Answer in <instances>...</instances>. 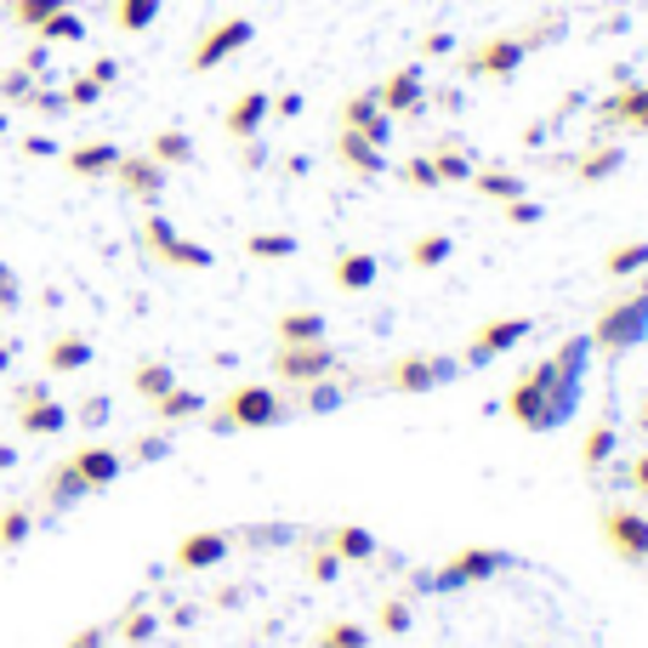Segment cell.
<instances>
[{"label": "cell", "instance_id": "6f0895ef", "mask_svg": "<svg viewBox=\"0 0 648 648\" xmlns=\"http://www.w3.org/2000/svg\"><path fill=\"white\" fill-rule=\"evenodd\" d=\"M273 114H302V97L285 91V97H273Z\"/></svg>", "mask_w": 648, "mask_h": 648}, {"label": "cell", "instance_id": "4316f807", "mask_svg": "<svg viewBox=\"0 0 648 648\" xmlns=\"http://www.w3.org/2000/svg\"><path fill=\"white\" fill-rule=\"evenodd\" d=\"M35 35H40V46H80V40H86V17L74 12V7H63V12L46 17Z\"/></svg>", "mask_w": 648, "mask_h": 648}, {"label": "cell", "instance_id": "ba28073f", "mask_svg": "<svg viewBox=\"0 0 648 648\" xmlns=\"http://www.w3.org/2000/svg\"><path fill=\"white\" fill-rule=\"evenodd\" d=\"M142 251H148V257H160L165 267H188V273H205V267L216 262V257H211V245L183 239L165 216H148V222H142Z\"/></svg>", "mask_w": 648, "mask_h": 648}, {"label": "cell", "instance_id": "c3c4849f", "mask_svg": "<svg viewBox=\"0 0 648 648\" xmlns=\"http://www.w3.org/2000/svg\"><path fill=\"white\" fill-rule=\"evenodd\" d=\"M23 308V290H17V273L0 262V313H17Z\"/></svg>", "mask_w": 648, "mask_h": 648}, {"label": "cell", "instance_id": "8992f818", "mask_svg": "<svg viewBox=\"0 0 648 648\" xmlns=\"http://www.w3.org/2000/svg\"><path fill=\"white\" fill-rule=\"evenodd\" d=\"M529 331H535V319H489V324H478L472 331V341L461 347V370H484V364H495L501 353H512V347H523L529 341Z\"/></svg>", "mask_w": 648, "mask_h": 648}, {"label": "cell", "instance_id": "7dc6e473", "mask_svg": "<svg viewBox=\"0 0 648 648\" xmlns=\"http://www.w3.org/2000/svg\"><path fill=\"white\" fill-rule=\"evenodd\" d=\"M23 109H35V114H63L68 103H63V91H52V86H35V91H29V103H23Z\"/></svg>", "mask_w": 648, "mask_h": 648}, {"label": "cell", "instance_id": "7c38bea8", "mask_svg": "<svg viewBox=\"0 0 648 648\" xmlns=\"http://www.w3.org/2000/svg\"><path fill=\"white\" fill-rule=\"evenodd\" d=\"M523 58H529V46L523 40H512V35H501V40H484L478 52H466V74H489V80H507L512 68H523Z\"/></svg>", "mask_w": 648, "mask_h": 648}, {"label": "cell", "instance_id": "277c9868", "mask_svg": "<svg viewBox=\"0 0 648 648\" xmlns=\"http://www.w3.org/2000/svg\"><path fill=\"white\" fill-rule=\"evenodd\" d=\"M450 382H461V359H450V353H410V359H392L387 370H382V387L387 392H433V387H450Z\"/></svg>", "mask_w": 648, "mask_h": 648}, {"label": "cell", "instance_id": "f6af8a7d", "mask_svg": "<svg viewBox=\"0 0 648 648\" xmlns=\"http://www.w3.org/2000/svg\"><path fill=\"white\" fill-rule=\"evenodd\" d=\"M97 97H103V86H97V80H91V74H80V80H68V91H63V103H68V109H91V103H97Z\"/></svg>", "mask_w": 648, "mask_h": 648}, {"label": "cell", "instance_id": "8fae6325", "mask_svg": "<svg viewBox=\"0 0 648 648\" xmlns=\"http://www.w3.org/2000/svg\"><path fill=\"white\" fill-rule=\"evenodd\" d=\"M251 35H257V29H251L245 17H228V23H216V29L194 46V58H188V63H194L199 74H205V68H216V63H228V58L239 52V46H251Z\"/></svg>", "mask_w": 648, "mask_h": 648}, {"label": "cell", "instance_id": "f546056e", "mask_svg": "<svg viewBox=\"0 0 648 648\" xmlns=\"http://www.w3.org/2000/svg\"><path fill=\"white\" fill-rule=\"evenodd\" d=\"M620 165H626V148H609V142H597L591 154L575 165V177H581V183H603V177H614Z\"/></svg>", "mask_w": 648, "mask_h": 648}, {"label": "cell", "instance_id": "cb8c5ba5", "mask_svg": "<svg viewBox=\"0 0 648 648\" xmlns=\"http://www.w3.org/2000/svg\"><path fill=\"white\" fill-rule=\"evenodd\" d=\"M205 415V398H199L194 387H171L165 398H154V421L160 427H183V421Z\"/></svg>", "mask_w": 648, "mask_h": 648}, {"label": "cell", "instance_id": "836d02e7", "mask_svg": "<svg viewBox=\"0 0 648 648\" xmlns=\"http://www.w3.org/2000/svg\"><path fill=\"white\" fill-rule=\"evenodd\" d=\"M245 257L285 262V257H296V234H251V239H245Z\"/></svg>", "mask_w": 648, "mask_h": 648}, {"label": "cell", "instance_id": "11a10c76", "mask_svg": "<svg viewBox=\"0 0 648 648\" xmlns=\"http://www.w3.org/2000/svg\"><path fill=\"white\" fill-rule=\"evenodd\" d=\"M91 80H97V86H114V80H120V63H114V58H97V63H91Z\"/></svg>", "mask_w": 648, "mask_h": 648}, {"label": "cell", "instance_id": "3957f363", "mask_svg": "<svg viewBox=\"0 0 648 648\" xmlns=\"http://www.w3.org/2000/svg\"><path fill=\"white\" fill-rule=\"evenodd\" d=\"M637 341H648V290L603 308V313H597V324H591V353L620 359V353H632Z\"/></svg>", "mask_w": 648, "mask_h": 648}, {"label": "cell", "instance_id": "44dd1931", "mask_svg": "<svg viewBox=\"0 0 648 648\" xmlns=\"http://www.w3.org/2000/svg\"><path fill=\"white\" fill-rule=\"evenodd\" d=\"M324 546H331L336 558H347V563H376V558H382L376 535H370V529H359V523H336V529L324 535Z\"/></svg>", "mask_w": 648, "mask_h": 648}, {"label": "cell", "instance_id": "7bdbcfd3", "mask_svg": "<svg viewBox=\"0 0 648 648\" xmlns=\"http://www.w3.org/2000/svg\"><path fill=\"white\" fill-rule=\"evenodd\" d=\"M319 643H324V648H370L364 626H353V620H341V626H324Z\"/></svg>", "mask_w": 648, "mask_h": 648}, {"label": "cell", "instance_id": "e0dca14e", "mask_svg": "<svg viewBox=\"0 0 648 648\" xmlns=\"http://www.w3.org/2000/svg\"><path fill=\"white\" fill-rule=\"evenodd\" d=\"M336 154H341V165H353L359 177H382V171H387V148H376L364 132H347V126H341Z\"/></svg>", "mask_w": 648, "mask_h": 648}, {"label": "cell", "instance_id": "5b68a950", "mask_svg": "<svg viewBox=\"0 0 648 648\" xmlns=\"http://www.w3.org/2000/svg\"><path fill=\"white\" fill-rule=\"evenodd\" d=\"M273 376H279L285 387H313V382H331V376H341V353L331 341H308V347H279L273 353Z\"/></svg>", "mask_w": 648, "mask_h": 648}, {"label": "cell", "instance_id": "74e56055", "mask_svg": "<svg viewBox=\"0 0 648 648\" xmlns=\"http://www.w3.org/2000/svg\"><path fill=\"white\" fill-rule=\"evenodd\" d=\"M433 165H438L444 183H472V160L461 154V142H438L433 148Z\"/></svg>", "mask_w": 648, "mask_h": 648}, {"label": "cell", "instance_id": "ffe728a7", "mask_svg": "<svg viewBox=\"0 0 648 648\" xmlns=\"http://www.w3.org/2000/svg\"><path fill=\"white\" fill-rule=\"evenodd\" d=\"M331 279H336V290H370V285H376L382 279V262L376 257H370V251H341L336 262H331Z\"/></svg>", "mask_w": 648, "mask_h": 648}, {"label": "cell", "instance_id": "6125c7cd", "mask_svg": "<svg viewBox=\"0 0 648 648\" xmlns=\"http://www.w3.org/2000/svg\"><path fill=\"white\" fill-rule=\"evenodd\" d=\"M0 137H7V109H0Z\"/></svg>", "mask_w": 648, "mask_h": 648}, {"label": "cell", "instance_id": "d4e9b609", "mask_svg": "<svg viewBox=\"0 0 648 648\" xmlns=\"http://www.w3.org/2000/svg\"><path fill=\"white\" fill-rule=\"evenodd\" d=\"M114 165H120V148L114 142H80V148H68V171H74V177H109Z\"/></svg>", "mask_w": 648, "mask_h": 648}, {"label": "cell", "instance_id": "d590c367", "mask_svg": "<svg viewBox=\"0 0 648 648\" xmlns=\"http://www.w3.org/2000/svg\"><path fill=\"white\" fill-rule=\"evenodd\" d=\"M472 183H478L484 199H523V177H512V171H472Z\"/></svg>", "mask_w": 648, "mask_h": 648}, {"label": "cell", "instance_id": "d6a6232c", "mask_svg": "<svg viewBox=\"0 0 648 648\" xmlns=\"http://www.w3.org/2000/svg\"><path fill=\"white\" fill-rule=\"evenodd\" d=\"M154 17H160V0H114V23L126 35H142Z\"/></svg>", "mask_w": 648, "mask_h": 648}, {"label": "cell", "instance_id": "7a4b0ae2", "mask_svg": "<svg viewBox=\"0 0 648 648\" xmlns=\"http://www.w3.org/2000/svg\"><path fill=\"white\" fill-rule=\"evenodd\" d=\"M279 421H290V404L273 387H234L228 398H222V410L211 415V427L216 433H267V427H279Z\"/></svg>", "mask_w": 648, "mask_h": 648}, {"label": "cell", "instance_id": "f1b7e54d", "mask_svg": "<svg viewBox=\"0 0 648 648\" xmlns=\"http://www.w3.org/2000/svg\"><path fill=\"white\" fill-rule=\"evenodd\" d=\"M603 273H609V279H632V273H648V239L614 245V251L603 257Z\"/></svg>", "mask_w": 648, "mask_h": 648}, {"label": "cell", "instance_id": "ac0fdd59", "mask_svg": "<svg viewBox=\"0 0 648 648\" xmlns=\"http://www.w3.org/2000/svg\"><path fill=\"white\" fill-rule=\"evenodd\" d=\"M273 336H279V347H308V341H331V319L302 308V313H279V324H273Z\"/></svg>", "mask_w": 648, "mask_h": 648}, {"label": "cell", "instance_id": "2e32d148", "mask_svg": "<svg viewBox=\"0 0 648 648\" xmlns=\"http://www.w3.org/2000/svg\"><path fill=\"white\" fill-rule=\"evenodd\" d=\"M376 103L387 114H415L421 103H427V86H421V68H398L387 86H376Z\"/></svg>", "mask_w": 648, "mask_h": 648}, {"label": "cell", "instance_id": "db71d44e", "mask_svg": "<svg viewBox=\"0 0 648 648\" xmlns=\"http://www.w3.org/2000/svg\"><path fill=\"white\" fill-rule=\"evenodd\" d=\"M23 154H29V160H52L58 142H52V137H23Z\"/></svg>", "mask_w": 648, "mask_h": 648}, {"label": "cell", "instance_id": "60d3db41", "mask_svg": "<svg viewBox=\"0 0 648 648\" xmlns=\"http://www.w3.org/2000/svg\"><path fill=\"white\" fill-rule=\"evenodd\" d=\"M114 632L126 637V643H148V637H154V614H148V609H126Z\"/></svg>", "mask_w": 648, "mask_h": 648}, {"label": "cell", "instance_id": "681fc988", "mask_svg": "<svg viewBox=\"0 0 648 648\" xmlns=\"http://www.w3.org/2000/svg\"><path fill=\"white\" fill-rule=\"evenodd\" d=\"M382 626H387V632H410V597H392V603H382Z\"/></svg>", "mask_w": 648, "mask_h": 648}, {"label": "cell", "instance_id": "94428289", "mask_svg": "<svg viewBox=\"0 0 648 648\" xmlns=\"http://www.w3.org/2000/svg\"><path fill=\"white\" fill-rule=\"evenodd\" d=\"M7 364H12V347H7V341H0V370H7Z\"/></svg>", "mask_w": 648, "mask_h": 648}, {"label": "cell", "instance_id": "91938a15", "mask_svg": "<svg viewBox=\"0 0 648 648\" xmlns=\"http://www.w3.org/2000/svg\"><path fill=\"white\" fill-rule=\"evenodd\" d=\"M7 466H17V450H12V444H0V472H7Z\"/></svg>", "mask_w": 648, "mask_h": 648}, {"label": "cell", "instance_id": "b9f144b4", "mask_svg": "<svg viewBox=\"0 0 648 648\" xmlns=\"http://www.w3.org/2000/svg\"><path fill=\"white\" fill-rule=\"evenodd\" d=\"M114 415V404H109V392H91V398H80V410H74L68 421H80V427H103V421Z\"/></svg>", "mask_w": 648, "mask_h": 648}, {"label": "cell", "instance_id": "9f6ffc18", "mask_svg": "<svg viewBox=\"0 0 648 648\" xmlns=\"http://www.w3.org/2000/svg\"><path fill=\"white\" fill-rule=\"evenodd\" d=\"M421 52H427V58H444V52H456V40H450V35H427V40H421Z\"/></svg>", "mask_w": 648, "mask_h": 648}, {"label": "cell", "instance_id": "4fadbf2b", "mask_svg": "<svg viewBox=\"0 0 648 648\" xmlns=\"http://www.w3.org/2000/svg\"><path fill=\"white\" fill-rule=\"evenodd\" d=\"M68 461H74V472H80V478H86L91 489H109V484L120 478V472H126V456L109 450V444H86V450H74Z\"/></svg>", "mask_w": 648, "mask_h": 648}, {"label": "cell", "instance_id": "4dcf8cb0", "mask_svg": "<svg viewBox=\"0 0 648 648\" xmlns=\"http://www.w3.org/2000/svg\"><path fill=\"white\" fill-rule=\"evenodd\" d=\"M148 160H160V165H188V160H194V137H188V132H160L154 142H148Z\"/></svg>", "mask_w": 648, "mask_h": 648}, {"label": "cell", "instance_id": "680465c9", "mask_svg": "<svg viewBox=\"0 0 648 648\" xmlns=\"http://www.w3.org/2000/svg\"><path fill=\"white\" fill-rule=\"evenodd\" d=\"M632 484L648 495V456H637V461H632Z\"/></svg>", "mask_w": 648, "mask_h": 648}, {"label": "cell", "instance_id": "6da1fadb", "mask_svg": "<svg viewBox=\"0 0 648 648\" xmlns=\"http://www.w3.org/2000/svg\"><path fill=\"white\" fill-rule=\"evenodd\" d=\"M586 364H591V336L563 341L546 364H535L529 376H523V382L507 392V410H512L518 427H529V433H552V427H563V421L581 410Z\"/></svg>", "mask_w": 648, "mask_h": 648}, {"label": "cell", "instance_id": "be15d7a7", "mask_svg": "<svg viewBox=\"0 0 648 648\" xmlns=\"http://www.w3.org/2000/svg\"><path fill=\"white\" fill-rule=\"evenodd\" d=\"M643 290H648V285H643Z\"/></svg>", "mask_w": 648, "mask_h": 648}, {"label": "cell", "instance_id": "d6986e66", "mask_svg": "<svg viewBox=\"0 0 648 648\" xmlns=\"http://www.w3.org/2000/svg\"><path fill=\"white\" fill-rule=\"evenodd\" d=\"M17 427L29 433V438H52V433L68 427V404H58L52 392L35 398V404H17Z\"/></svg>", "mask_w": 648, "mask_h": 648}, {"label": "cell", "instance_id": "f35d334b", "mask_svg": "<svg viewBox=\"0 0 648 648\" xmlns=\"http://www.w3.org/2000/svg\"><path fill=\"white\" fill-rule=\"evenodd\" d=\"M450 251H456V239H444V234H421V239L410 245V267H438V262H450Z\"/></svg>", "mask_w": 648, "mask_h": 648}, {"label": "cell", "instance_id": "7402d4cb", "mask_svg": "<svg viewBox=\"0 0 648 648\" xmlns=\"http://www.w3.org/2000/svg\"><path fill=\"white\" fill-rule=\"evenodd\" d=\"M273 114V97L267 91H245V97H234V109H228V137H239V142H251L257 132H262V120Z\"/></svg>", "mask_w": 648, "mask_h": 648}, {"label": "cell", "instance_id": "ab89813d", "mask_svg": "<svg viewBox=\"0 0 648 648\" xmlns=\"http://www.w3.org/2000/svg\"><path fill=\"white\" fill-rule=\"evenodd\" d=\"M40 80H35V74L29 68H7V74H0V103H29V91H35Z\"/></svg>", "mask_w": 648, "mask_h": 648}, {"label": "cell", "instance_id": "5bb4252c", "mask_svg": "<svg viewBox=\"0 0 648 648\" xmlns=\"http://www.w3.org/2000/svg\"><path fill=\"white\" fill-rule=\"evenodd\" d=\"M228 535L222 529H194V535H183L177 540V569H216L222 558H228Z\"/></svg>", "mask_w": 648, "mask_h": 648}, {"label": "cell", "instance_id": "1f68e13d", "mask_svg": "<svg viewBox=\"0 0 648 648\" xmlns=\"http://www.w3.org/2000/svg\"><path fill=\"white\" fill-rule=\"evenodd\" d=\"M341 398H347L341 376H331V382H313V387H308V398H296V415H324V410H336Z\"/></svg>", "mask_w": 648, "mask_h": 648}, {"label": "cell", "instance_id": "bcb514c9", "mask_svg": "<svg viewBox=\"0 0 648 648\" xmlns=\"http://www.w3.org/2000/svg\"><path fill=\"white\" fill-rule=\"evenodd\" d=\"M160 456H171V438L165 433H142L132 444V461H160Z\"/></svg>", "mask_w": 648, "mask_h": 648}, {"label": "cell", "instance_id": "9c48e42d", "mask_svg": "<svg viewBox=\"0 0 648 648\" xmlns=\"http://www.w3.org/2000/svg\"><path fill=\"white\" fill-rule=\"evenodd\" d=\"M501 569H512V552H501V546H466V552H456L450 563L438 569V575H421V586L461 591V586H472V581H489V575H501Z\"/></svg>", "mask_w": 648, "mask_h": 648}, {"label": "cell", "instance_id": "9a60e30c", "mask_svg": "<svg viewBox=\"0 0 648 648\" xmlns=\"http://www.w3.org/2000/svg\"><path fill=\"white\" fill-rule=\"evenodd\" d=\"M86 495H91V484L74 472V461H58L52 472H46V484H40V501L52 512H68L74 501H86Z\"/></svg>", "mask_w": 648, "mask_h": 648}, {"label": "cell", "instance_id": "30bf717a", "mask_svg": "<svg viewBox=\"0 0 648 648\" xmlns=\"http://www.w3.org/2000/svg\"><path fill=\"white\" fill-rule=\"evenodd\" d=\"M109 177L120 183V194L142 199V205H154V199L165 194V165L148 160V154H120V165L109 171Z\"/></svg>", "mask_w": 648, "mask_h": 648}, {"label": "cell", "instance_id": "8d00e7d4", "mask_svg": "<svg viewBox=\"0 0 648 648\" xmlns=\"http://www.w3.org/2000/svg\"><path fill=\"white\" fill-rule=\"evenodd\" d=\"M63 7H74V0H7L12 23H23V29H40V23L52 12H63Z\"/></svg>", "mask_w": 648, "mask_h": 648}, {"label": "cell", "instance_id": "52a82bcc", "mask_svg": "<svg viewBox=\"0 0 648 648\" xmlns=\"http://www.w3.org/2000/svg\"><path fill=\"white\" fill-rule=\"evenodd\" d=\"M597 535L614 546L620 563H632V569L648 563V512H637V507H603V512H597Z\"/></svg>", "mask_w": 648, "mask_h": 648}, {"label": "cell", "instance_id": "484cf974", "mask_svg": "<svg viewBox=\"0 0 648 648\" xmlns=\"http://www.w3.org/2000/svg\"><path fill=\"white\" fill-rule=\"evenodd\" d=\"M614 450H620L614 421H591V433H586V444H581V466H586V472H603V466L614 461Z\"/></svg>", "mask_w": 648, "mask_h": 648}, {"label": "cell", "instance_id": "816d5d0a", "mask_svg": "<svg viewBox=\"0 0 648 648\" xmlns=\"http://www.w3.org/2000/svg\"><path fill=\"white\" fill-rule=\"evenodd\" d=\"M308 569H313V581H336L341 558H336V552H313V563H308Z\"/></svg>", "mask_w": 648, "mask_h": 648}, {"label": "cell", "instance_id": "603a6c76", "mask_svg": "<svg viewBox=\"0 0 648 648\" xmlns=\"http://www.w3.org/2000/svg\"><path fill=\"white\" fill-rule=\"evenodd\" d=\"M97 353L86 336H58L52 347H46V376H74V370H86Z\"/></svg>", "mask_w": 648, "mask_h": 648}, {"label": "cell", "instance_id": "f5cc1de1", "mask_svg": "<svg viewBox=\"0 0 648 648\" xmlns=\"http://www.w3.org/2000/svg\"><path fill=\"white\" fill-rule=\"evenodd\" d=\"M103 643H109V626H86L68 637V648H103Z\"/></svg>", "mask_w": 648, "mask_h": 648}, {"label": "cell", "instance_id": "e575fe53", "mask_svg": "<svg viewBox=\"0 0 648 648\" xmlns=\"http://www.w3.org/2000/svg\"><path fill=\"white\" fill-rule=\"evenodd\" d=\"M35 535V512L29 507H7L0 512V552H12V546H23Z\"/></svg>", "mask_w": 648, "mask_h": 648}, {"label": "cell", "instance_id": "ee69618b", "mask_svg": "<svg viewBox=\"0 0 648 648\" xmlns=\"http://www.w3.org/2000/svg\"><path fill=\"white\" fill-rule=\"evenodd\" d=\"M404 183H410V188H444V177H438L433 154H415V160L404 165Z\"/></svg>", "mask_w": 648, "mask_h": 648}, {"label": "cell", "instance_id": "83f0119b", "mask_svg": "<svg viewBox=\"0 0 648 648\" xmlns=\"http://www.w3.org/2000/svg\"><path fill=\"white\" fill-rule=\"evenodd\" d=\"M132 387L148 398V404H154V398H165L171 387H177V370H171L165 359H142V364L132 370Z\"/></svg>", "mask_w": 648, "mask_h": 648}, {"label": "cell", "instance_id": "f907efd6", "mask_svg": "<svg viewBox=\"0 0 648 648\" xmlns=\"http://www.w3.org/2000/svg\"><path fill=\"white\" fill-rule=\"evenodd\" d=\"M507 222L529 228V222H540V205H535V199H507Z\"/></svg>", "mask_w": 648, "mask_h": 648}]
</instances>
